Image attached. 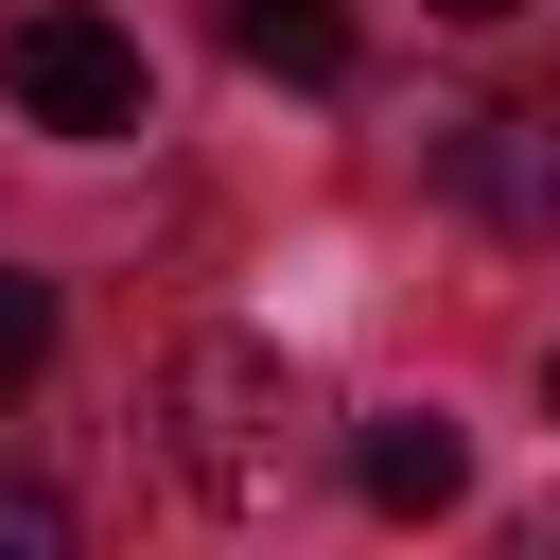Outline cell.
<instances>
[{"label": "cell", "instance_id": "obj_3", "mask_svg": "<svg viewBox=\"0 0 560 560\" xmlns=\"http://www.w3.org/2000/svg\"><path fill=\"white\" fill-rule=\"evenodd\" d=\"M455 192L508 228V245H560V105H490L455 140Z\"/></svg>", "mask_w": 560, "mask_h": 560}, {"label": "cell", "instance_id": "obj_2", "mask_svg": "<svg viewBox=\"0 0 560 560\" xmlns=\"http://www.w3.org/2000/svg\"><path fill=\"white\" fill-rule=\"evenodd\" d=\"M0 88H18L35 140H140V35L88 18V0H35V18L0 35Z\"/></svg>", "mask_w": 560, "mask_h": 560}, {"label": "cell", "instance_id": "obj_9", "mask_svg": "<svg viewBox=\"0 0 560 560\" xmlns=\"http://www.w3.org/2000/svg\"><path fill=\"white\" fill-rule=\"evenodd\" d=\"M542 420H560V350H542Z\"/></svg>", "mask_w": 560, "mask_h": 560}, {"label": "cell", "instance_id": "obj_7", "mask_svg": "<svg viewBox=\"0 0 560 560\" xmlns=\"http://www.w3.org/2000/svg\"><path fill=\"white\" fill-rule=\"evenodd\" d=\"M52 542H70V508L52 490H0V560H52Z\"/></svg>", "mask_w": 560, "mask_h": 560}, {"label": "cell", "instance_id": "obj_6", "mask_svg": "<svg viewBox=\"0 0 560 560\" xmlns=\"http://www.w3.org/2000/svg\"><path fill=\"white\" fill-rule=\"evenodd\" d=\"M35 368H52V280H18V262H0V402H18Z\"/></svg>", "mask_w": 560, "mask_h": 560}, {"label": "cell", "instance_id": "obj_5", "mask_svg": "<svg viewBox=\"0 0 560 560\" xmlns=\"http://www.w3.org/2000/svg\"><path fill=\"white\" fill-rule=\"evenodd\" d=\"M210 35L245 70H280V88H332L350 70V0H210Z\"/></svg>", "mask_w": 560, "mask_h": 560}, {"label": "cell", "instance_id": "obj_4", "mask_svg": "<svg viewBox=\"0 0 560 560\" xmlns=\"http://www.w3.org/2000/svg\"><path fill=\"white\" fill-rule=\"evenodd\" d=\"M350 490H368L385 525H420V508H455V490H472V438H455L438 402H420V420H368V438H350Z\"/></svg>", "mask_w": 560, "mask_h": 560}, {"label": "cell", "instance_id": "obj_8", "mask_svg": "<svg viewBox=\"0 0 560 560\" xmlns=\"http://www.w3.org/2000/svg\"><path fill=\"white\" fill-rule=\"evenodd\" d=\"M438 18H525V0H438Z\"/></svg>", "mask_w": 560, "mask_h": 560}, {"label": "cell", "instance_id": "obj_1", "mask_svg": "<svg viewBox=\"0 0 560 560\" xmlns=\"http://www.w3.org/2000/svg\"><path fill=\"white\" fill-rule=\"evenodd\" d=\"M158 402H175V472H192L210 508H280V455H298V368H280V350L192 332Z\"/></svg>", "mask_w": 560, "mask_h": 560}]
</instances>
